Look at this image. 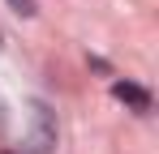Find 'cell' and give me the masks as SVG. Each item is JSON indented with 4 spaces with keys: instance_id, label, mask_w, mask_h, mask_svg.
<instances>
[{
    "instance_id": "6da1fadb",
    "label": "cell",
    "mask_w": 159,
    "mask_h": 154,
    "mask_svg": "<svg viewBox=\"0 0 159 154\" xmlns=\"http://www.w3.org/2000/svg\"><path fill=\"white\" fill-rule=\"evenodd\" d=\"M52 146H56L52 111H48L43 103H34V128H30V137H26V150H30V154H48Z\"/></svg>"
},
{
    "instance_id": "7a4b0ae2",
    "label": "cell",
    "mask_w": 159,
    "mask_h": 154,
    "mask_svg": "<svg viewBox=\"0 0 159 154\" xmlns=\"http://www.w3.org/2000/svg\"><path fill=\"white\" fill-rule=\"evenodd\" d=\"M112 94H116L120 103H129V107H138V111H151V94H146L142 86H133V81H116Z\"/></svg>"
},
{
    "instance_id": "3957f363",
    "label": "cell",
    "mask_w": 159,
    "mask_h": 154,
    "mask_svg": "<svg viewBox=\"0 0 159 154\" xmlns=\"http://www.w3.org/2000/svg\"><path fill=\"white\" fill-rule=\"evenodd\" d=\"M9 4H13L22 17H30V13H34V0H9Z\"/></svg>"
}]
</instances>
